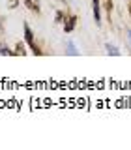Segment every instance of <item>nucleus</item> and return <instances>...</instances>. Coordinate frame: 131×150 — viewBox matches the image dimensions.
<instances>
[{"mask_svg":"<svg viewBox=\"0 0 131 150\" xmlns=\"http://www.w3.org/2000/svg\"><path fill=\"white\" fill-rule=\"evenodd\" d=\"M25 40H26V43L28 47H30V51L32 53H36V54H41V51H39V47L36 45V41H34V34H32V28L25 23Z\"/></svg>","mask_w":131,"mask_h":150,"instance_id":"f257e3e1","label":"nucleus"},{"mask_svg":"<svg viewBox=\"0 0 131 150\" xmlns=\"http://www.w3.org/2000/svg\"><path fill=\"white\" fill-rule=\"evenodd\" d=\"M75 25H77V15H69L64 21V30L66 32H73L75 30Z\"/></svg>","mask_w":131,"mask_h":150,"instance_id":"f03ea898","label":"nucleus"},{"mask_svg":"<svg viewBox=\"0 0 131 150\" xmlns=\"http://www.w3.org/2000/svg\"><path fill=\"white\" fill-rule=\"evenodd\" d=\"M99 2H101V0H92V9H94V19H96V23H99V21H101Z\"/></svg>","mask_w":131,"mask_h":150,"instance_id":"7ed1b4c3","label":"nucleus"},{"mask_svg":"<svg viewBox=\"0 0 131 150\" xmlns=\"http://www.w3.org/2000/svg\"><path fill=\"white\" fill-rule=\"evenodd\" d=\"M25 4H26V6L32 9V11L39 13V4H37V0H25Z\"/></svg>","mask_w":131,"mask_h":150,"instance_id":"20e7f679","label":"nucleus"},{"mask_svg":"<svg viewBox=\"0 0 131 150\" xmlns=\"http://www.w3.org/2000/svg\"><path fill=\"white\" fill-rule=\"evenodd\" d=\"M105 49H107V53H109V54H112V56H120V51H118V49H116V47H114V45H111V43H107V45H105Z\"/></svg>","mask_w":131,"mask_h":150,"instance_id":"39448f33","label":"nucleus"},{"mask_svg":"<svg viewBox=\"0 0 131 150\" xmlns=\"http://www.w3.org/2000/svg\"><path fill=\"white\" fill-rule=\"evenodd\" d=\"M68 53L69 54H79L77 49H75V45H73V41H69V43H68Z\"/></svg>","mask_w":131,"mask_h":150,"instance_id":"423d86ee","label":"nucleus"},{"mask_svg":"<svg viewBox=\"0 0 131 150\" xmlns=\"http://www.w3.org/2000/svg\"><path fill=\"white\" fill-rule=\"evenodd\" d=\"M0 54H15V53L9 51V49H6V47H0Z\"/></svg>","mask_w":131,"mask_h":150,"instance_id":"0eeeda50","label":"nucleus"},{"mask_svg":"<svg viewBox=\"0 0 131 150\" xmlns=\"http://www.w3.org/2000/svg\"><path fill=\"white\" fill-rule=\"evenodd\" d=\"M15 54H25V49H23V45H21V43L17 45V49H15Z\"/></svg>","mask_w":131,"mask_h":150,"instance_id":"6e6552de","label":"nucleus"},{"mask_svg":"<svg viewBox=\"0 0 131 150\" xmlns=\"http://www.w3.org/2000/svg\"><path fill=\"white\" fill-rule=\"evenodd\" d=\"M129 41H131V32H129Z\"/></svg>","mask_w":131,"mask_h":150,"instance_id":"1a4fd4ad","label":"nucleus"},{"mask_svg":"<svg viewBox=\"0 0 131 150\" xmlns=\"http://www.w3.org/2000/svg\"><path fill=\"white\" fill-rule=\"evenodd\" d=\"M129 15H131V6H129Z\"/></svg>","mask_w":131,"mask_h":150,"instance_id":"9d476101","label":"nucleus"}]
</instances>
